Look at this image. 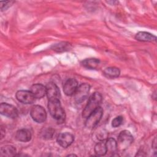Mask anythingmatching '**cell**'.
<instances>
[{
    "instance_id": "obj_5",
    "label": "cell",
    "mask_w": 157,
    "mask_h": 157,
    "mask_svg": "<svg viewBox=\"0 0 157 157\" xmlns=\"http://www.w3.org/2000/svg\"><path fill=\"white\" fill-rule=\"evenodd\" d=\"M90 86L87 83L80 84L74 93V100L77 103L83 101L88 96Z\"/></svg>"
},
{
    "instance_id": "obj_18",
    "label": "cell",
    "mask_w": 157,
    "mask_h": 157,
    "mask_svg": "<svg viewBox=\"0 0 157 157\" xmlns=\"http://www.w3.org/2000/svg\"><path fill=\"white\" fill-rule=\"evenodd\" d=\"M105 146L107 148V153L109 152L112 155H113L118 150L117 141L113 138H109L107 140Z\"/></svg>"
},
{
    "instance_id": "obj_13",
    "label": "cell",
    "mask_w": 157,
    "mask_h": 157,
    "mask_svg": "<svg viewBox=\"0 0 157 157\" xmlns=\"http://www.w3.org/2000/svg\"><path fill=\"white\" fill-rule=\"evenodd\" d=\"M15 138L20 142H28L31 139V133L28 129H21L17 131Z\"/></svg>"
},
{
    "instance_id": "obj_19",
    "label": "cell",
    "mask_w": 157,
    "mask_h": 157,
    "mask_svg": "<svg viewBox=\"0 0 157 157\" xmlns=\"http://www.w3.org/2000/svg\"><path fill=\"white\" fill-rule=\"evenodd\" d=\"M94 152L98 156H104L107 153L105 143L101 141L96 144L94 147Z\"/></svg>"
},
{
    "instance_id": "obj_6",
    "label": "cell",
    "mask_w": 157,
    "mask_h": 157,
    "mask_svg": "<svg viewBox=\"0 0 157 157\" xmlns=\"http://www.w3.org/2000/svg\"><path fill=\"white\" fill-rule=\"evenodd\" d=\"M31 116L33 120L37 123L44 122L47 118V113L45 110L40 105H34L31 110Z\"/></svg>"
},
{
    "instance_id": "obj_12",
    "label": "cell",
    "mask_w": 157,
    "mask_h": 157,
    "mask_svg": "<svg viewBox=\"0 0 157 157\" xmlns=\"http://www.w3.org/2000/svg\"><path fill=\"white\" fill-rule=\"evenodd\" d=\"M30 90V91L33 93L35 98H42L46 94V87L40 83L32 85Z\"/></svg>"
},
{
    "instance_id": "obj_1",
    "label": "cell",
    "mask_w": 157,
    "mask_h": 157,
    "mask_svg": "<svg viewBox=\"0 0 157 157\" xmlns=\"http://www.w3.org/2000/svg\"><path fill=\"white\" fill-rule=\"evenodd\" d=\"M48 108L50 115L59 123H61L64 121L65 112L61 105L59 99L49 100Z\"/></svg>"
},
{
    "instance_id": "obj_24",
    "label": "cell",
    "mask_w": 157,
    "mask_h": 157,
    "mask_svg": "<svg viewBox=\"0 0 157 157\" xmlns=\"http://www.w3.org/2000/svg\"><path fill=\"white\" fill-rule=\"evenodd\" d=\"M4 134H5V130H3L2 127H1V139L3 138Z\"/></svg>"
},
{
    "instance_id": "obj_23",
    "label": "cell",
    "mask_w": 157,
    "mask_h": 157,
    "mask_svg": "<svg viewBox=\"0 0 157 157\" xmlns=\"http://www.w3.org/2000/svg\"><path fill=\"white\" fill-rule=\"evenodd\" d=\"M13 2V1H1L0 2L1 4V10H4L6 9H7L9 7H10L11 6V4Z\"/></svg>"
},
{
    "instance_id": "obj_3",
    "label": "cell",
    "mask_w": 157,
    "mask_h": 157,
    "mask_svg": "<svg viewBox=\"0 0 157 157\" xmlns=\"http://www.w3.org/2000/svg\"><path fill=\"white\" fill-rule=\"evenodd\" d=\"M133 137L131 132L128 130L122 131L118 137L117 150L119 151H124L126 150L132 143Z\"/></svg>"
},
{
    "instance_id": "obj_10",
    "label": "cell",
    "mask_w": 157,
    "mask_h": 157,
    "mask_svg": "<svg viewBox=\"0 0 157 157\" xmlns=\"http://www.w3.org/2000/svg\"><path fill=\"white\" fill-rule=\"evenodd\" d=\"M74 140V136L67 132L60 133L56 139L58 144L63 148H66L70 146Z\"/></svg>"
},
{
    "instance_id": "obj_7",
    "label": "cell",
    "mask_w": 157,
    "mask_h": 157,
    "mask_svg": "<svg viewBox=\"0 0 157 157\" xmlns=\"http://www.w3.org/2000/svg\"><path fill=\"white\" fill-rule=\"evenodd\" d=\"M0 112L2 115L10 118H15L18 116V110L16 107L5 102L1 104Z\"/></svg>"
},
{
    "instance_id": "obj_11",
    "label": "cell",
    "mask_w": 157,
    "mask_h": 157,
    "mask_svg": "<svg viewBox=\"0 0 157 157\" xmlns=\"http://www.w3.org/2000/svg\"><path fill=\"white\" fill-rule=\"evenodd\" d=\"M78 87L77 81L75 78H69L63 86V91L67 96H71L74 94Z\"/></svg>"
},
{
    "instance_id": "obj_22",
    "label": "cell",
    "mask_w": 157,
    "mask_h": 157,
    "mask_svg": "<svg viewBox=\"0 0 157 157\" xmlns=\"http://www.w3.org/2000/svg\"><path fill=\"white\" fill-rule=\"evenodd\" d=\"M123 122V117L121 116H118L115 117L112 121V126L113 128L120 126Z\"/></svg>"
},
{
    "instance_id": "obj_8",
    "label": "cell",
    "mask_w": 157,
    "mask_h": 157,
    "mask_svg": "<svg viewBox=\"0 0 157 157\" xmlns=\"http://www.w3.org/2000/svg\"><path fill=\"white\" fill-rule=\"evenodd\" d=\"M46 94L48 100L59 99L61 94L58 87L53 82H49L46 85Z\"/></svg>"
},
{
    "instance_id": "obj_2",
    "label": "cell",
    "mask_w": 157,
    "mask_h": 157,
    "mask_svg": "<svg viewBox=\"0 0 157 157\" xmlns=\"http://www.w3.org/2000/svg\"><path fill=\"white\" fill-rule=\"evenodd\" d=\"M102 101V96L98 92L94 93L89 98L88 101L83 110L82 117L83 118H87L93 112H94L98 107H99V104Z\"/></svg>"
},
{
    "instance_id": "obj_25",
    "label": "cell",
    "mask_w": 157,
    "mask_h": 157,
    "mask_svg": "<svg viewBox=\"0 0 157 157\" xmlns=\"http://www.w3.org/2000/svg\"><path fill=\"white\" fill-rule=\"evenodd\" d=\"M68 156H76L75 155H69Z\"/></svg>"
},
{
    "instance_id": "obj_17",
    "label": "cell",
    "mask_w": 157,
    "mask_h": 157,
    "mask_svg": "<svg viewBox=\"0 0 157 157\" xmlns=\"http://www.w3.org/2000/svg\"><path fill=\"white\" fill-rule=\"evenodd\" d=\"M103 74L105 77L110 78H113L118 77L120 74V71L118 68L115 67H109L105 68Z\"/></svg>"
},
{
    "instance_id": "obj_9",
    "label": "cell",
    "mask_w": 157,
    "mask_h": 157,
    "mask_svg": "<svg viewBox=\"0 0 157 157\" xmlns=\"http://www.w3.org/2000/svg\"><path fill=\"white\" fill-rule=\"evenodd\" d=\"M17 99L23 104H32L34 101L35 97L29 91L20 90L16 93Z\"/></svg>"
},
{
    "instance_id": "obj_15",
    "label": "cell",
    "mask_w": 157,
    "mask_h": 157,
    "mask_svg": "<svg viewBox=\"0 0 157 157\" xmlns=\"http://www.w3.org/2000/svg\"><path fill=\"white\" fill-rule=\"evenodd\" d=\"M100 61L96 58H87L82 61V64L83 67L89 69H94L98 67Z\"/></svg>"
},
{
    "instance_id": "obj_4",
    "label": "cell",
    "mask_w": 157,
    "mask_h": 157,
    "mask_svg": "<svg viewBox=\"0 0 157 157\" xmlns=\"http://www.w3.org/2000/svg\"><path fill=\"white\" fill-rule=\"evenodd\" d=\"M103 114V110L101 107H98L87 118L85 121V126L88 128H94L100 121Z\"/></svg>"
},
{
    "instance_id": "obj_20",
    "label": "cell",
    "mask_w": 157,
    "mask_h": 157,
    "mask_svg": "<svg viewBox=\"0 0 157 157\" xmlns=\"http://www.w3.org/2000/svg\"><path fill=\"white\" fill-rule=\"evenodd\" d=\"M55 134V130L52 128H45L41 130L40 132V136L41 138L44 139H51Z\"/></svg>"
},
{
    "instance_id": "obj_14",
    "label": "cell",
    "mask_w": 157,
    "mask_h": 157,
    "mask_svg": "<svg viewBox=\"0 0 157 157\" xmlns=\"http://www.w3.org/2000/svg\"><path fill=\"white\" fill-rule=\"evenodd\" d=\"M136 39L142 42H155L156 40V37L151 33L140 31L137 33L135 36Z\"/></svg>"
},
{
    "instance_id": "obj_16",
    "label": "cell",
    "mask_w": 157,
    "mask_h": 157,
    "mask_svg": "<svg viewBox=\"0 0 157 157\" xmlns=\"http://www.w3.org/2000/svg\"><path fill=\"white\" fill-rule=\"evenodd\" d=\"M0 154L1 156H13L16 155V149L12 145H7L1 148Z\"/></svg>"
},
{
    "instance_id": "obj_21",
    "label": "cell",
    "mask_w": 157,
    "mask_h": 157,
    "mask_svg": "<svg viewBox=\"0 0 157 157\" xmlns=\"http://www.w3.org/2000/svg\"><path fill=\"white\" fill-rule=\"evenodd\" d=\"M70 44L67 42H61L59 44H56L55 45H53L52 47V48L53 50L61 52L63 51H66L67 50H69L70 48Z\"/></svg>"
}]
</instances>
